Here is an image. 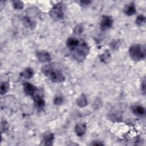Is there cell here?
Segmentation results:
<instances>
[{
    "label": "cell",
    "mask_w": 146,
    "mask_h": 146,
    "mask_svg": "<svg viewBox=\"0 0 146 146\" xmlns=\"http://www.w3.org/2000/svg\"><path fill=\"white\" fill-rule=\"evenodd\" d=\"M42 72L44 75L49 77L53 83H62L65 80L64 76L62 72L58 70H54L52 66L50 64L45 65L42 67Z\"/></svg>",
    "instance_id": "obj_1"
},
{
    "label": "cell",
    "mask_w": 146,
    "mask_h": 146,
    "mask_svg": "<svg viewBox=\"0 0 146 146\" xmlns=\"http://www.w3.org/2000/svg\"><path fill=\"white\" fill-rule=\"evenodd\" d=\"M129 54L131 59L135 61H139L145 58V47L144 45L135 44L129 49Z\"/></svg>",
    "instance_id": "obj_2"
},
{
    "label": "cell",
    "mask_w": 146,
    "mask_h": 146,
    "mask_svg": "<svg viewBox=\"0 0 146 146\" xmlns=\"http://www.w3.org/2000/svg\"><path fill=\"white\" fill-rule=\"evenodd\" d=\"M73 56L75 60L79 62H82L84 60L89 53L90 47L87 43L83 42L80 43L79 46L73 51Z\"/></svg>",
    "instance_id": "obj_3"
},
{
    "label": "cell",
    "mask_w": 146,
    "mask_h": 146,
    "mask_svg": "<svg viewBox=\"0 0 146 146\" xmlns=\"http://www.w3.org/2000/svg\"><path fill=\"white\" fill-rule=\"evenodd\" d=\"M50 16L55 21H60L64 17L63 6L61 3L55 5L49 11Z\"/></svg>",
    "instance_id": "obj_4"
},
{
    "label": "cell",
    "mask_w": 146,
    "mask_h": 146,
    "mask_svg": "<svg viewBox=\"0 0 146 146\" xmlns=\"http://www.w3.org/2000/svg\"><path fill=\"white\" fill-rule=\"evenodd\" d=\"M113 19L111 16L103 15L100 23V28L102 31L110 29L113 25Z\"/></svg>",
    "instance_id": "obj_5"
},
{
    "label": "cell",
    "mask_w": 146,
    "mask_h": 146,
    "mask_svg": "<svg viewBox=\"0 0 146 146\" xmlns=\"http://www.w3.org/2000/svg\"><path fill=\"white\" fill-rule=\"evenodd\" d=\"M23 91L25 95L33 98L38 92V89L33 84L29 82H25L23 83Z\"/></svg>",
    "instance_id": "obj_6"
},
{
    "label": "cell",
    "mask_w": 146,
    "mask_h": 146,
    "mask_svg": "<svg viewBox=\"0 0 146 146\" xmlns=\"http://www.w3.org/2000/svg\"><path fill=\"white\" fill-rule=\"evenodd\" d=\"M32 98L33 99L35 107L39 110H43L45 106V102L44 99L43 98V96H41L37 92L36 94Z\"/></svg>",
    "instance_id": "obj_7"
},
{
    "label": "cell",
    "mask_w": 146,
    "mask_h": 146,
    "mask_svg": "<svg viewBox=\"0 0 146 146\" xmlns=\"http://www.w3.org/2000/svg\"><path fill=\"white\" fill-rule=\"evenodd\" d=\"M36 56L38 60L40 62H49L51 60L50 54L46 51L42 50L36 52Z\"/></svg>",
    "instance_id": "obj_8"
},
{
    "label": "cell",
    "mask_w": 146,
    "mask_h": 146,
    "mask_svg": "<svg viewBox=\"0 0 146 146\" xmlns=\"http://www.w3.org/2000/svg\"><path fill=\"white\" fill-rule=\"evenodd\" d=\"M132 111L133 113L139 117L144 116L145 115V109L141 106H135L132 107Z\"/></svg>",
    "instance_id": "obj_9"
},
{
    "label": "cell",
    "mask_w": 146,
    "mask_h": 146,
    "mask_svg": "<svg viewBox=\"0 0 146 146\" xmlns=\"http://www.w3.org/2000/svg\"><path fill=\"white\" fill-rule=\"evenodd\" d=\"M79 42L78 39L74 38H69L66 44L69 50L71 51H74L79 44Z\"/></svg>",
    "instance_id": "obj_10"
},
{
    "label": "cell",
    "mask_w": 146,
    "mask_h": 146,
    "mask_svg": "<svg viewBox=\"0 0 146 146\" xmlns=\"http://www.w3.org/2000/svg\"><path fill=\"white\" fill-rule=\"evenodd\" d=\"M87 126L85 123H79L75 127V132L77 136H82L86 131Z\"/></svg>",
    "instance_id": "obj_11"
},
{
    "label": "cell",
    "mask_w": 146,
    "mask_h": 146,
    "mask_svg": "<svg viewBox=\"0 0 146 146\" xmlns=\"http://www.w3.org/2000/svg\"><path fill=\"white\" fill-rule=\"evenodd\" d=\"M136 7L134 3L131 2L129 4L127 5L124 10V12L127 16L133 15L136 13Z\"/></svg>",
    "instance_id": "obj_12"
},
{
    "label": "cell",
    "mask_w": 146,
    "mask_h": 146,
    "mask_svg": "<svg viewBox=\"0 0 146 146\" xmlns=\"http://www.w3.org/2000/svg\"><path fill=\"white\" fill-rule=\"evenodd\" d=\"M76 104L80 108H83L87 105V99L86 96L84 94L80 95L76 100Z\"/></svg>",
    "instance_id": "obj_13"
},
{
    "label": "cell",
    "mask_w": 146,
    "mask_h": 146,
    "mask_svg": "<svg viewBox=\"0 0 146 146\" xmlns=\"http://www.w3.org/2000/svg\"><path fill=\"white\" fill-rule=\"evenodd\" d=\"M33 75H34L33 70L30 67L26 68L20 74V76L21 77L25 79H27L31 78L33 76Z\"/></svg>",
    "instance_id": "obj_14"
},
{
    "label": "cell",
    "mask_w": 146,
    "mask_h": 146,
    "mask_svg": "<svg viewBox=\"0 0 146 146\" xmlns=\"http://www.w3.org/2000/svg\"><path fill=\"white\" fill-rule=\"evenodd\" d=\"M54 140V135L52 133H47L43 137V141L44 143V145H52L53 144Z\"/></svg>",
    "instance_id": "obj_15"
},
{
    "label": "cell",
    "mask_w": 146,
    "mask_h": 146,
    "mask_svg": "<svg viewBox=\"0 0 146 146\" xmlns=\"http://www.w3.org/2000/svg\"><path fill=\"white\" fill-rule=\"evenodd\" d=\"M22 23L26 27H30V29L34 27L35 26V22L28 17H24L22 18Z\"/></svg>",
    "instance_id": "obj_16"
},
{
    "label": "cell",
    "mask_w": 146,
    "mask_h": 146,
    "mask_svg": "<svg viewBox=\"0 0 146 146\" xmlns=\"http://www.w3.org/2000/svg\"><path fill=\"white\" fill-rule=\"evenodd\" d=\"M111 58V54L107 50L100 55V60L104 63H108L110 61Z\"/></svg>",
    "instance_id": "obj_17"
},
{
    "label": "cell",
    "mask_w": 146,
    "mask_h": 146,
    "mask_svg": "<svg viewBox=\"0 0 146 146\" xmlns=\"http://www.w3.org/2000/svg\"><path fill=\"white\" fill-rule=\"evenodd\" d=\"M110 118L113 122L120 121L122 118V114L119 111H113L110 114Z\"/></svg>",
    "instance_id": "obj_18"
},
{
    "label": "cell",
    "mask_w": 146,
    "mask_h": 146,
    "mask_svg": "<svg viewBox=\"0 0 146 146\" xmlns=\"http://www.w3.org/2000/svg\"><path fill=\"white\" fill-rule=\"evenodd\" d=\"M9 89V84L8 82H3L1 83V87H0V92L1 95L5 94Z\"/></svg>",
    "instance_id": "obj_19"
},
{
    "label": "cell",
    "mask_w": 146,
    "mask_h": 146,
    "mask_svg": "<svg viewBox=\"0 0 146 146\" xmlns=\"http://www.w3.org/2000/svg\"><path fill=\"white\" fill-rule=\"evenodd\" d=\"M136 24L138 26H141L145 23V17L143 15H139L136 19Z\"/></svg>",
    "instance_id": "obj_20"
},
{
    "label": "cell",
    "mask_w": 146,
    "mask_h": 146,
    "mask_svg": "<svg viewBox=\"0 0 146 146\" xmlns=\"http://www.w3.org/2000/svg\"><path fill=\"white\" fill-rule=\"evenodd\" d=\"M13 6L17 10H21L23 8V3L20 1H14L13 3Z\"/></svg>",
    "instance_id": "obj_21"
},
{
    "label": "cell",
    "mask_w": 146,
    "mask_h": 146,
    "mask_svg": "<svg viewBox=\"0 0 146 146\" xmlns=\"http://www.w3.org/2000/svg\"><path fill=\"white\" fill-rule=\"evenodd\" d=\"M9 129V124L5 120H2L1 121V132H6Z\"/></svg>",
    "instance_id": "obj_22"
},
{
    "label": "cell",
    "mask_w": 146,
    "mask_h": 146,
    "mask_svg": "<svg viewBox=\"0 0 146 146\" xmlns=\"http://www.w3.org/2000/svg\"><path fill=\"white\" fill-rule=\"evenodd\" d=\"M74 31L76 34H80L83 31V27L81 25H78L75 27Z\"/></svg>",
    "instance_id": "obj_23"
},
{
    "label": "cell",
    "mask_w": 146,
    "mask_h": 146,
    "mask_svg": "<svg viewBox=\"0 0 146 146\" xmlns=\"http://www.w3.org/2000/svg\"><path fill=\"white\" fill-rule=\"evenodd\" d=\"M120 44V41L119 40H113L111 42V43L110 44V46L113 50H116L119 47Z\"/></svg>",
    "instance_id": "obj_24"
},
{
    "label": "cell",
    "mask_w": 146,
    "mask_h": 146,
    "mask_svg": "<svg viewBox=\"0 0 146 146\" xmlns=\"http://www.w3.org/2000/svg\"><path fill=\"white\" fill-rule=\"evenodd\" d=\"M63 103V99L61 96H56L54 99V103L56 106H60Z\"/></svg>",
    "instance_id": "obj_25"
},
{
    "label": "cell",
    "mask_w": 146,
    "mask_h": 146,
    "mask_svg": "<svg viewBox=\"0 0 146 146\" xmlns=\"http://www.w3.org/2000/svg\"><path fill=\"white\" fill-rule=\"evenodd\" d=\"M141 90L144 95H145V80L144 79V80L142 82L141 86Z\"/></svg>",
    "instance_id": "obj_26"
},
{
    "label": "cell",
    "mask_w": 146,
    "mask_h": 146,
    "mask_svg": "<svg viewBox=\"0 0 146 146\" xmlns=\"http://www.w3.org/2000/svg\"><path fill=\"white\" fill-rule=\"evenodd\" d=\"M91 2V1H80V3L82 4H83L82 5H88Z\"/></svg>",
    "instance_id": "obj_27"
},
{
    "label": "cell",
    "mask_w": 146,
    "mask_h": 146,
    "mask_svg": "<svg viewBox=\"0 0 146 146\" xmlns=\"http://www.w3.org/2000/svg\"><path fill=\"white\" fill-rule=\"evenodd\" d=\"M91 145H103V144H102V143H98V141H96V142H95V143L91 144Z\"/></svg>",
    "instance_id": "obj_28"
}]
</instances>
